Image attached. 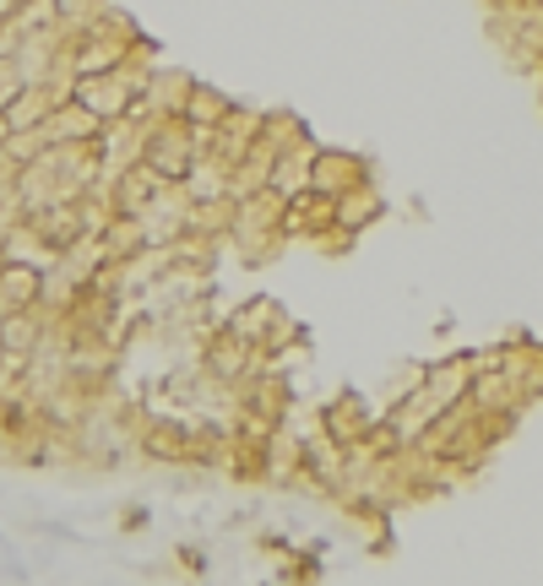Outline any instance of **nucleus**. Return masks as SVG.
Listing matches in <instances>:
<instances>
[{"instance_id":"obj_1","label":"nucleus","mask_w":543,"mask_h":586,"mask_svg":"<svg viewBox=\"0 0 543 586\" xmlns=\"http://www.w3.org/2000/svg\"><path fill=\"white\" fill-rule=\"evenodd\" d=\"M136 163H147L163 185H191L196 169H202V130L191 126L185 115H152L141 126Z\"/></svg>"},{"instance_id":"obj_2","label":"nucleus","mask_w":543,"mask_h":586,"mask_svg":"<svg viewBox=\"0 0 543 586\" xmlns=\"http://www.w3.org/2000/svg\"><path fill=\"white\" fill-rule=\"evenodd\" d=\"M381 413H386V407H370L359 391L348 386V391H338V396L321 407V435H327L338 451H353V446H364V440H370V429L381 424Z\"/></svg>"},{"instance_id":"obj_3","label":"nucleus","mask_w":543,"mask_h":586,"mask_svg":"<svg viewBox=\"0 0 543 586\" xmlns=\"http://www.w3.org/2000/svg\"><path fill=\"white\" fill-rule=\"evenodd\" d=\"M370 180H375V163L359 158V152H348V147H316V152H310V191L338 201L342 191L370 185Z\"/></svg>"},{"instance_id":"obj_4","label":"nucleus","mask_w":543,"mask_h":586,"mask_svg":"<svg viewBox=\"0 0 543 586\" xmlns=\"http://www.w3.org/2000/svg\"><path fill=\"white\" fill-rule=\"evenodd\" d=\"M136 451L152 456V461H191V456H196V429H191V424H174V418H163V413H152V418L141 424V435H136Z\"/></svg>"},{"instance_id":"obj_5","label":"nucleus","mask_w":543,"mask_h":586,"mask_svg":"<svg viewBox=\"0 0 543 586\" xmlns=\"http://www.w3.org/2000/svg\"><path fill=\"white\" fill-rule=\"evenodd\" d=\"M381 217H386V195L375 191V180L370 185H353V191H342L332 201V234H342L348 245H353V234H364Z\"/></svg>"},{"instance_id":"obj_6","label":"nucleus","mask_w":543,"mask_h":586,"mask_svg":"<svg viewBox=\"0 0 543 586\" xmlns=\"http://www.w3.org/2000/svg\"><path fill=\"white\" fill-rule=\"evenodd\" d=\"M180 115H185L196 130H217L228 115H234V98L212 93L206 82H196V76H191V93H185V109H180Z\"/></svg>"},{"instance_id":"obj_7","label":"nucleus","mask_w":543,"mask_h":586,"mask_svg":"<svg viewBox=\"0 0 543 586\" xmlns=\"http://www.w3.org/2000/svg\"><path fill=\"white\" fill-rule=\"evenodd\" d=\"M277 582H327V548H288L277 565Z\"/></svg>"},{"instance_id":"obj_8","label":"nucleus","mask_w":543,"mask_h":586,"mask_svg":"<svg viewBox=\"0 0 543 586\" xmlns=\"http://www.w3.org/2000/svg\"><path fill=\"white\" fill-rule=\"evenodd\" d=\"M174 565H180V571H191L196 582L212 576V560H206V548H196V543H180V548H174Z\"/></svg>"},{"instance_id":"obj_9","label":"nucleus","mask_w":543,"mask_h":586,"mask_svg":"<svg viewBox=\"0 0 543 586\" xmlns=\"http://www.w3.org/2000/svg\"><path fill=\"white\" fill-rule=\"evenodd\" d=\"M152 526V511L147 505H120V532L131 537V532H147Z\"/></svg>"},{"instance_id":"obj_10","label":"nucleus","mask_w":543,"mask_h":586,"mask_svg":"<svg viewBox=\"0 0 543 586\" xmlns=\"http://www.w3.org/2000/svg\"><path fill=\"white\" fill-rule=\"evenodd\" d=\"M256 548H267V554H288L294 543H288L283 532H262V537H256Z\"/></svg>"}]
</instances>
